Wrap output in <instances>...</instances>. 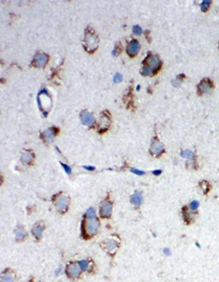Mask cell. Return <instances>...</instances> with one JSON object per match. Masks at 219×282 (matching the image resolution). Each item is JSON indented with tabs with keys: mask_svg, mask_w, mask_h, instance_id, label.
Listing matches in <instances>:
<instances>
[{
	"mask_svg": "<svg viewBox=\"0 0 219 282\" xmlns=\"http://www.w3.org/2000/svg\"><path fill=\"white\" fill-rule=\"evenodd\" d=\"M98 38L97 36L96 32L90 27L87 28L85 32L84 48L87 51L92 53L98 49Z\"/></svg>",
	"mask_w": 219,
	"mask_h": 282,
	"instance_id": "6da1fadb",
	"label": "cell"
},
{
	"mask_svg": "<svg viewBox=\"0 0 219 282\" xmlns=\"http://www.w3.org/2000/svg\"><path fill=\"white\" fill-rule=\"evenodd\" d=\"M143 64L144 66H146L149 69H151L154 72V74H157L162 67V62L159 58L158 56H152L150 54L145 58V60L143 61Z\"/></svg>",
	"mask_w": 219,
	"mask_h": 282,
	"instance_id": "7a4b0ae2",
	"label": "cell"
},
{
	"mask_svg": "<svg viewBox=\"0 0 219 282\" xmlns=\"http://www.w3.org/2000/svg\"><path fill=\"white\" fill-rule=\"evenodd\" d=\"M214 88V83L213 81L209 78L203 79L200 84L197 86V93L199 96H202L204 94H207L211 92Z\"/></svg>",
	"mask_w": 219,
	"mask_h": 282,
	"instance_id": "3957f363",
	"label": "cell"
},
{
	"mask_svg": "<svg viewBox=\"0 0 219 282\" xmlns=\"http://www.w3.org/2000/svg\"><path fill=\"white\" fill-rule=\"evenodd\" d=\"M99 222L97 219H88V221L85 223L84 230L87 235H94L98 230Z\"/></svg>",
	"mask_w": 219,
	"mask_h": 282,
	"instance_id": "277c9868",
	"label": "cell"
},
{
	"mask_svg": "<svg viewBox=\"0 0 219 282\" xmlns=\"http://www.w3.org/2000/svg\"><path fill=\"white\" fill-rule=\"evenodd\" d=\"M66 273L70 278H78L81 274V269L79 264L71 263L67 266Z\"/></svg>",
	"mask_w": 219,
	"mask_h": 282,
	"instance_id": "5b68a950",
	"label": "cell"
},
{
	"mask_svg": "<svg viewBox=\"0 0 219 282\" xmlns=\"http://www.w3.org/2000/svg\"><path fill=\"white\" fill-rule=\"evenodd\" d=\"M49 60L48 55L45 53H37L33 61V65L38 68H44Z\"/></svg>",
	"mask_w": 219,
	"mask_h": 282,
	"instance_id": "8992f818",
	"label": "cell"
},
{
	"mask_svg": "<svg viewBox=\"0 0 219 282\" xmlns=\"http://www.w3.org/2000/svg\"><path fill=\"white\" fill-rule=\"evenodd\" d=\"M150 151H151V153L156 157H159L160 155L164 152V145L160 141L155 139L152 142Z\"/></svg>",
	"mask_w": 219,
	"mask_h": 282,
	"instance_id": "52a82bcc",
	"label": "cell"
},
{
	"mask_svg": "<svg viewBox=\"0 0 219 282\" xmlns=\"http://www.w3.org/2000/svg\"><path fill=\"white\" fill-rule=\"evenodd\" d=\"M140 50H141V45L139 41L136 39H133L131 42H129V44L127 46V53L131 58L135 57L139 53Z\"/></svg>",
	"mask_w": 219,
	"mask_h": 282,
	"instance_id": "ba28073f",
	"label": "cell"
},
{
	"mask_svg": "<svg viewBox=\"0 0 219 282\" xmlns=\"http://www.w3.org/2000/svg\"><path fill=\"white\" fill-rule=\"evenodd\" d=\"M69 198L65 195H60L58 197V199H56L55 204L57 206L58 210L61 212H65L68 209V205H69Z\"/></svg>",
	"mask_w": 219,
	"mask_h": 282,
	"instance_id": "9c48e42d",
	"label": "cell"
},
{
	"mask_svg": "<svg viewBox=\"0 0 219 282\" xmlns=\"http://www.w3.org/2000/svg\"><path fill=\"white\" fill-rule=\"evenodd\" d=\"M182 214H183L184 221L187 224L192 223L193 221L195 220L196 216H197V212L193 211V210H191L190 209H188L187 207H185V206L182 208Z\"/></svg>",
	"mask_w": 219,
	"mask_h": 282,
	"instance_id": "30bf717a",
	"label": "cell"
},
{
	"mask_svg": "<svg viewBox=\"0 0 219 282\" xmlns=\"http://www.w3.org/2000/svg\"><path fill=\"white\" fill-rule=\"evenodd\" d=\"M81 121L82 122V124L86 126H92L95 123V119L93 115L87 110H84L81 113Z\"/></svg>",
	"mask_w": 219,
	"mask_h": 282,
	"instance_id": "8fae6325",
	"label": "cell"
},
{
	"mask_svg": "<svg viewBox=\"0 0 219 282\" xmlns=\"http://www.w3.org/2000/svg\"><path fill=\"white\" fill-rule=\"evenodd\" d=\"M112 210H113L112 204L110 202H105L100 207V215L104 218H109L111 216Z\"/></svg>",
	"mask_w": 219,
	"mask_h": 282,
	"instance_id": "7c38bea8",
	"label": "cell"
},
{
	"mask_svg": "<svg viewBox=\"0 0 219 282\" xmlns=\"http://www.w3.org/2000/svg\"><path fill=\"white\" fill-rule=\"evenodd\" d=\"M102 115H103V117H101L100 119L99 128H98L99 133H104V131H106L110 126V117L108 114L106 112H104L102 113Z\"/></svg>",
	"mask_w": 219,
	"mask_h": 282,
	"instance_id": "4fadbf2b",
	"label": "cell"
},
{
	"mask_svg": "<svg viewBox=\"0 0 219 282\" xmlns=\"http://www.w3.org/2000/svg\"><path fill=\"white\" fill-rule=\"evenodd\" d=\"M55 130H57V128H51L46 129L45 131H44V132L42 133L41 136H42L43 140H44L46 143H52V141H53L54 137H55V135H56Z\"/></svg>",
	"mask_w": 219,
	"mask_h": 282,
	"instance_id": "5bb4252c",
	"label": "cell"
},
{
	"mask_svg": "<svg viewBox=\"0 0 219 282\" xmlns=\"http://www.w3.org/2000/svg\"><path fill=\"white\" fill-rule=\"evenodd\" d=\"M102 245H103L104 249L106 251H108L110 254H114L116 250L117 249V244H116V240H114V239H109V240L105 241Z\"/></svg>",
	"mask_w": 219,
	"mask_h": 282,
	"instance_id": "9a60e30c",
	"label": "cell"
},
{
	"mask_svg": "<svg viewBox=\"0 0 219 282\" xmlns=\"http://www.w3.org/2000/svg\"><path fill=\"white\" fill-rule=\"evenodd\" d=\"M44 229H45L44 225L41 224V223H38V224H36L33 227V235H34L35 237L39 239V238H40L41 236H42V233H43V230H44Z\"/></svg>",
	"mask_w": 219,
	"mask_h": 282,
	"instance_id": "2e32d148",
	"label": "cell"
},
{
	"mask_svg": "<svg viewBox=\"0 0 219 282\" xmlns=\"http://www.w3.org/2000/svg\"><path fill=\"white\" fill-rule=\"evenodd\" d=\"M131 203L135 206H140L142 204V194L141 192H135L131 196Z\"/></svg>",
	"mask_w": 219,
	"mask_h": 282,
	"instance_id": "e0dca14e",
	"label": "cell"
},
{
	"mask_svg": "<svg viewBox=\"0 0 219 282\" xmlns=\"http://www.w3.org/2000/svg\"><path fill=\"white\" fill-rule=\"evenodd\" d=\"M15 275L10 271H5L1 277V282H14Z\"/></svg>",
	"mask_w": 219,
	"mask_h": 282,
	"instance_id": "ac0fdd59",
	"label": "cell"
},
{
	"mask_svg": "<svg viewBox=\"0 0 219 282\" xmlns=\"http://www.w3.org/2000/svg\"><path fill=\"white\" fill-rule=\"evenodd\" d=\"M33 157H34L33 154L31 153V152H27V151H26V152H23V153H22L21 159L23 163H25V164H30V163L32 162V161L33 160Z\"/></svg>",
	"mask_w": 219,
	"mask_h": 282,
	"instance_id": "d6986e66",
	"label": "cell"
},
{
	"mask_svg": "<svg viewBox=\"0 0 219 282\" xmlns=\"http://www.w3.org/2000/svg\"><path fill=\"white\" fill-rule=\"evenodd\" d=\"M200 188L202 189L203 192H204V194H207L208 192L211 191V189H212L211 184H210L207 180H202V181H200Z\"/></svg>",
	"mask_w": 219,
	"mask_h": 282,
	"instance_id": "ffe728a7",
	"label": "cell"
},
{
	"mask_svg": "<svg viewBox=\"0 0 219 282\" xmlns=\"http://www.w3.org/2000/svg\"><path fill=\"white\" fill-rule=\"evenodd\" d=\"M181 157H184V158H187L190 161H194L195 160V155L193 151H189V150H185V151H181Z\"/></svg>",
	"mask_w": 219,
	"mask_h": 282,
	"instance_id": "44dd1931",
	"label": "cell"
},
{
	"mask_svg": "<svg viewBox=\"0 0 219 282\" xmlns=\"http://www.w3.org/2000/svg\"><path fill=\"white\" fill-rule=\"evenodd\" d=\"M15 233H16V238L17 240H22L24 238L26 237L27 235L26 232H25L23 227L17 228V229L16 230V232H15Z\"/></svg>",
	"mask_w": 219,
	"mask_h": 282,
	"instance_id": "7402d4cb",
	"label": "cell"
},
{
	"mask_svg": "<svg viewBox=\"0 0 219 282\" xmlns=\"http://www.w3.org/2000/svg\"><path fill=\"white\" fill-rule=\"evenodd\" d=\"M212 1H211V0H205V1H203V2L200 4V9H201V10H202L203 12H207V11L209 10V8L211 6V4H212Z\"/></svg>",
	"mask_w": 219,
	"mask_h": 282,
	"instance_id": "603a6c76",
	"label": "cell"
},
{
	"mask_svg": "<svg viewBox=\"0 0 219 282\" xmlns=\"http://www.w3.org/2000/svg\"><path fill=\"white\" fill-rule=\"evenodd\" d=\"M185 75H183V74H181V75H179L178 76L175 78V80H174L173 81H172V84H173V86H175V87H177V86H180L181 82L183 81V80L185 79Z\"/></svg>",
	"mask_w": 219,
	"mask_h": 282,
	"instance_id": "cb8c5ba5",
	"label": "cell"
},
{
	"mask_svg": "<svg viewBox=\"0 0 219 282\" xmlns=\"http://www.w3.org/2000/svg\"><path fill=\"white\" fill-rule=\"evenodd\" d=\"M86 216L87 219H95L96 216V211L93 208H90L89 210H87V211L86 212Z\"/></svg>",
	"mask_w": 219,
	"mask_h": 282,
	"instance_id": "d4e9b609",
	"label": "cell"
},
{
	"mask_svg": "<svg viewBox=\"0 0 219 282\" xmlns=\"http://www.w3.org/2000/svg\"><path fill=\"white\" fill-rule=\"evenodd\" d=\"M199 206H200V203L197 201V200H193L192 201L191 203H190V204H189V209L191 210H193V211H195L198 210V208H199Z\"/></svg>",
	"mask_w": 219,
	"mask_h": 282,
	"instance_id": "484cf974",
	"label": "cell"
},
{
	"mask_svg": "<svg viewBox=\"0 0 219 282\" xmlns=\"http://www.w3.org/2000/svg\"><path fill=\"white\" fill-rule=\"evenodd\" d=\"M78 264L80 265L81 270H87L88 268H89V263L87 260H81V261L79 262Z\"/></svg>",
	"mask_w": 219,
	"mask_h": 282,
	"instance_id": "4316f807",
	"label": "cell"
},
{
	"mask_svg": "<svg viewBox=\"0 0 219 282\" xmlns=\"http://www.w3.org/2000/svg\"><path fill=\"white\" fill-rule=\"evenodd\" d=\"M122 51V45L120 43H117L116 45V48H115V50L112 51V54L114 55V56H117L120 52Z\"/></svg>",
	"mask_w": 219,
	"mask_h": 282,
	"instance_id": "83f0119b",
	"label": "cell"
},
{
	"mask_svg": "<svg viewBox=\"0 0 219 282\" xmlns=\"http://www.w3.org/2000/svg\"><path fill=\"white\" fill-rule=\"evenodd\" d=\"M133 32H134V33L136 34V35H141L142 33V28L140 26L138 25L134 26V27H133Z\"/></svg>",
	"mask_w": 219,
	"mask_h": 282,
	"instance_id": "f1b7e54d",
	"label": "cell"
},
{
	"mask_svg": "<svg viewBox=\"0 0 219 282\" xmlns=\"http://www.w3.org/2000/svg\"><path fill=\"white\" fill-rule=\"evenodd\" d=\"M122 80H123V75L121 74H119V73L116 74L115 76H114V82L115 83H119Z\"/></svg>",
	"mask_w": 219,
	"mask_h": 282,
	"instance_id": "f546056e",
	"label": "cell"
},
{
	"mask_svg": "<svg viewBox=\"0 0 219 282\" xmlns=\"http://www.w3.org/2000/svg\"><path fill=\"white\" fill-rule=\"evenodd\" d=\"M60 163H61V165H62V167H63V168H64L65 172H66V173H68V174H70L71 172H72V170H71V168H70V167L68 166L67 164H64V163H63V162H60Z\"/></svg>",
	"mask_w": 219,
	"mask_h": 282,
	"instance_id": "4dcf8cb0",
	"label": "cell"
},
{
	"mask_svg": "<svg viewBox=\"0 0 219 282\" xmlns=\"http://www.w3.org/2000/svg\"><path fill=\"white\" fill-rule=\"evenodd\" d=\"M131 172L134 173H135L137 175H143L145 172L144 171H141V170H139V169H136V168H132L131 169Z\"/></svg>",
	"mask_w": 219,
	"mask_h": 282,
	"instance_id": "1f68e13d",
	"label": "cell"
},
{
	"mask_svg": "<svg viewBox=\"0 0 219 282\" xmlns=\"http://www.w3.org/2000/svg\"><path fill=\"white\" fill-rule=\"evenodd\" d=\"M83 168H85V169L89 170V171H92V170H94V169H95V168L92 166H83Z\"/></svg>",
	"mask_w": 219,
	"mask_h": 282,
	"instance_id": "d6a6232c",
	"label": "cell"
},
{
	"mask_svg": "<svg viewBox=\"0 0 219 282\" xmlns=\"http://www.w3.org/2000/svg\"><path fill=\"white\" fill-rule=\"evenodd\" d=\"M152 173H153L154 175H159V174L162 173V170H160V169H158V170H154Z\"/></svg>",
	"mask_w": 219,
	"mask_h": 282,
	"instance_id": "836d02e7",
	"label": "cell"
},
{
	"mask_svg": "<svg viewBox=\"0 0 219 282\" xmlns=\"http://www.w3.org/2000/svg\"><path fill=\"white\" fill-rule=\"evenodd\" d=\"M164 253L165 255H169V254H170V250H169L168 248H165V249L164 250Z\"/></svg>",
	"mask_w": 219,
	"mask_h": 282,
	"instance_id": "e575fe53",
	"label": "cell"
},
{
	"mask_svg": "<svg viewBox=\"0 0 219 282\" xmlns=\"http://www.w3.org/2000/svg\"><path fill=\"white\" fill-rule=\"evenodd\" d=\"M140 87H141V86H137V90H140Z\"/></svg>",
	"mask_w": 219,
	"mask_h": 282,
	"instance_id": "d590c367",
	"label": "cell"
},
{
	"mask_svg": "<svg viewBox=\"0 0 219 282\" xmlns=\"http://www.w3.org/2000/svg\"><path fill=\"white\" fill-rule=\"evenodd\" d=\"M218 49H219V43H218Z\"/></svg>",
	"mask_w": 219,
	"mask_h": 282,
	"instance_id": "8d00e7d4",
	"label": "cell"
}]
</instances>
